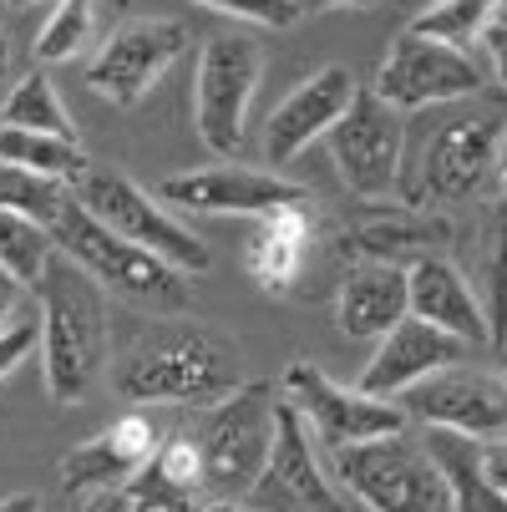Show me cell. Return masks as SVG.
<instances>
[{
  "label": "cell",
  "instance_id": "52a82bcc",
  "mask_svg": "<svg viewBox=\"0 0 507 512\" xmlns=\"http://www.w3.org/2000/svg\"><path fill=\"white\" fill-rule=\"evenodd\" d=\"M77 198H82L87 213L102 218L112 234H122V239H132L142 249H153L158 259H168L183 274H203L213 264L208 244L183 224V218H173L158 193H148L142 183H132L117 168H87L77 178Z\"/></svg>",
  "mask_w": 507,
  "mask_h": 512
},
{
  "label": "cell",
  "instance_id": "74e56055",
  "mask_svg": "<svg viewBox=\"0 0 507 512\" xmlns=\"http://www.w3.org/2000/svg\"><path fill=\"white\" fill-rule=\"evenodd\" d=\"M0 512H41V497H31V492H16V497H6V502H0Z\"/></svg>",
  "mask_w": 507,
  "mask_h": 512
},
{
  "label": "cell",
  "instance_id": "ab89813d",
  "mask_svg": "<svg viewBox=\"0 0 507 512\" xmlns=\"http://www.w3.org/2000/svg\"><path fill=\"white\" fill-rule=\"evenodd\" d=\"M203 512H244V507H234V502H208Z\"/></svg>",
  "mask_w": 507,
  "mask_h": 512
},
{
  "label": "cell",
  "instance_id": "d4e9b609",
  "mask_svg": "<svg viewBox=\"0 0 507 512\" xmlns=\"http://www.w3.org/2000/svg\"><path fill=\"white\" fill-rule=\"evenodd\" d=\"M0 163L36 168V173H51V178H66V183H77L92 168L77 137L31 132V127H0Z\"/></svg>",
  "mask_w": 507,
  "mask_h": 512
},
{
  "label": "cell",
  "instance_id": "8d00e7d4",
  "mask_svg": "<svg viewBox=\"0 0 507 512\" xmlns=\"http://www.w3.org/2000/svg\"><path fill=\"white\" fill-rule=\"evenodd\" d=\"M300 6H305V11H345V6L360 11V6H376V0H300Z\"/></svg>",
  "mask_w": 507,
  "mask_h": 512
},
{
  "label": "cell",
  "instance_id": "4316f807",
  "mask_svg": "<svg viewBox=\"0 0 507 512\" xmlns=\"http://www.w3.org/2000/svg\"><path fill=\"white\" fill-rule=\"evenodd\" d=\"M71 198H77V183L36 173V168L0 163V208L6 213H26V218H36V224L56 229V218L66 213Z\"/></svg>",
  "mask_w": 507,
  "mask_h": 512
},
{
  "label": "cell",
  "instance_id": "5b68a950",
  "mask_svg": "<svg viewBox=\"0 0 507 512\" xmlns=\"http://www.w3.org/2000/svg\"><path fill=\"white\" fill-rule=\"evenodd\" d=\"M56 249L82 264L102 289H112V295L153 310V315H178L188 305V274L173 269L168 259H158L153 249H142L122 234H112L97 213L82 208V198H71L66 213L56 218Z\"/></svg>",
  "mask_w": 507,
  "mask_h": 512
},
{
  "label": "cell",
  "instance_id": "2e32d148",
  "mask_svg": "<svg viewBox=\"0 0 507 512\" xmlns=\"http://www.w3.org/2000/svg\"><path fill=\"white\" fill-rule=\"evenodd\" d=\"M360 82L350 77V66H320L300 87H289V97L269 112L264 122V158L279 173L284 163H295L305 148H315L320 137H330V127L350 112Z\"/></svg>",
  "mask_w": 507,
  "mask_h": 512
},
{
  "label": "cell",
  "instance_id": "f546056e",
  "mask_svg": "<svg viewBox=\"0 0 507 512\" xmlns=\"http://www.w3.org/2000/svg\"><path fill=\"white\" fill-rule=\"evenodd\" d=\"M92 36H97V0H51V16L36 36V61L41 66L71 61L92 46Z\"/></svg>",
  "mask_w": 507,
  "mask_h": 512
},
{
  "label": "cell",
  "instance_id": "484cf974",
  "mask_svg": "<svg viewBox=\"0 0 507 512\" xmlns=\"http://www.w3.org/2000/svg\"><path fill=\"white\" fill-rule=\"evenodd\" d=\"M0 127H31V132H61V137H77V122H71L56 82L46 77L41 66H31L26 77L6 92L0 102Z\"/></svg>",
  "mask_w": 507,
  "mask_h": 512
},
{
  "label": "cell",
  "instance_id": "ffe728a7",
  "mask_svg": "<svg viewBox=\"0 0 507 512\" xmlns=\"http://www.w3.org/2000/svg\"><path fill=\"white\" fill-rule=\"evenodd\" d=\"M411 315V274L406 264L355 259L335 289V325L350 340H381Z\"/></svg>",
  "mask_w": 507,
  "mask_h": 512
},
{
  "label": "cell",
  "instance_id": "e0dca14e",
  "mask_svg": "<svg viewBox=\"0 0 507 512\" xmlns=\"http://www.w3.org/2000/svg\"><path fill=\"white\" fill-rule=\"evenodd\" d=\"M457 244V229L442 208H416V203H371V213L340 234V249L350 259H376V264H416L426 254H442Z\"/></svg>",
  "mask_w": 507,
  "mask_h": 512
},
{
  "label": "cell",
  "instance_id": "5bb4252c",
  "mask_svg": "<svg viewBox=\"0 0 507 512\" xmlns=\"http://www.w3.org/2000/svg\"><path fill=\"white\" fill-rule=\"evenodd\" d=\"M158 198L168 208H193L213 218H269L284 208L310 203V188L269 173V168H244V163H213V168H188L158 183Z\"/></svg>",
  "mask_w": 507,
  "mask_h": 512
},
{
  "label": "cell",
  "instance_id": "1f68e13d",
  "mask_svg": "<svg viewBox=\"0 0 507 512\" xmlns=\"http://www.w3.org/2000/svg\"><path fill=\"white\" fill-rule=\"evenodd\" d=\"M36 345H41V310H26L16 325L0 330V381H6Z\"/></svg>",
  "mask_w": 507,
  "mask_h": 512
},
{
  "label": "cell",
  "instance_id": "f35d334b",
  "mask_svg": "<svg viewBox=\"0 0 507 512\" xmlns=\"http://www.w3.org/2000/svg\"><path fill=\"white\" fill-rule=\"evenodd\" d=\"M11 77V36H6V26H0V82Z\"/></svg>",
  "mask_w": 507,
  "mask_h": 512
},
{
  "label": "cell",
  "instance_id": "6da1fadb",
  "mask_svg": "<svg viewBox=\"0 0 507 512\" xmlns=\"http://www.w3.org/2000/svg\"><path fill=\"white\" fill-rule=\"evenodd\" d=\"M112 386L132 406H213L244 386V360L213 325L153 320L122 340Z\"/></svg>",
  "mask_w": 507,
  "mask_h": 512
},
{
  "label": "cell",
  "instance_id": "b9f144b4",
  "mask_svg": "<svg viewBox=\"0 0 507 512\" xmlns=\"http://www.w3.org/2000/svg\"><path fill=\"white\" fill-rule=\"evenodd\" d=\"M497 173H502V183H507V142H502V163H497Z\"/></svg>",
  "mask_w": 507,
  "mask_h": 512
},
{
  "label": "cell",
  "instance_id": "ac0fdd59",
  "mask_svg": "<svg viewBox=\"0 0 507 512\" xmlns=\"http://www.w3.org/2000/svg\"><path fill=\"white\" fill-rule=\"evenodd\" d=\"M457 360H472L467 340H457L452 330H437V325L406 315L396 330H386L376 340V355L366 365V376H360V391L401 401L411 386H421L426 376L447 371V365H457Z\"/></svg>",
  "mask_w": 507,
  "mask_h": 512
},
{
  "label": "cell",
  "instance_id": "7bdbcfd3",
  "mask_svg": "<svg viewBox=\"0 0 507 512\" xmlns=\"http://www.w3.org/2000/svg\"><path fill=\"white\" fill-rule=\"evenodd\" d=\"M6 6H41V0H6Z\"/></svg>",
  "mask_w": 507,
  "mask_h": 512
},
{
  "label": "cell",
  "instance_id": "d590c367",
  "mask_svg": "<svg viewBox=\"0 0 507 512\" xmlns=\"http://www.w3.org/2000/svg\"><path fill=\"white\" fill-rule=\"evenodd\" d=\"M92 512H137V502H132V492L122 487V492H102Z\"/></svg>",
  "mask_w": 507,
  "mask_h": 512
},
{
  "label": "cell",
  "instance_id": "277c9868",
  "mask_svg": "<svg viewBox=\"0 0 507 512\" xmlns=\"http://www.w3.org/2000/svg\"><path fill=\"white\" fill-rule=\"evenodd\" d=\"M274 426H279V396L269 381H244L239 391H229L224 401H213L198 416L193 442H198L203 482L213 502L244 507V497L269 467Z\"/></svg>",
  "mask_w": 507,
  "mask_h": 512
},
{
  "label": "cell",
  "instance_id": "7a4b0ae2",
  "mask_svg": "<svg viewBox=\"0 0 507 512\" xmlns=\"http://www.w3.org/2000/svg\"><path fill=\"white\" fill-rule=\"evenodd\" d=\"M437 117L421 122V132H406V168H401V203L416 208H452L477 198L507 142V112L482 97H462L447 107H431Z\"/></svg>",
  "mask_w": 507,
  "mask_h": 512
},
{
  "label": "cell",
  "instance_id": "d6986e66",
  "mask_svg": "<svg viewBox=\"0 0 507 512\" xmlns=\"http://www.w3.org/2000/svg\"><path fill=\"white\" fill-rule=\"evenodd\" d=\"M158 442H163V436L153 431V421L142 416V411H127V416H117L107 431L87 436L82 447H71V452L61 457L56 477H61L66 492H97V497H102V492H122L142 467L153 462Z\"/></svg>",
  "mask_w": 507,
  "mask_h": 512
},
{
  "label": "cell",
  "instance_id": "7402d4cb",
  "mask_svg": "<svg viewBox=\"0 0 507 512\" xmlns=\"http://www.w3.org/2000/svg\"><path fill=\"white\" fill-rule=\"evenodd\" d=\"M127 492H132L137 512H203L213 497H208V482H203V457H198L193 431L163 436L153 462L127 482Z\"/></svg>",
  "mask_w": 507,
  "mask_h": 512
},
{
  "label": "cell",
  "instance_id": "ba28073f",
  "mask_svg": "<svg viewBox=\"0 0 507 512\" xmlns=\"http://www.w3.org/2000/svg\"><path fill=\"white\" fill-rule=\"evenodd\" d=\"M330 163L340 183L366 198L386 203L401 193V168H406V112H396L376 87H360L350 112L330 127Z\"/></svg>",
  "mask_w": 507,
  "mask_h": 512
},
{
  "label": "cell",
  "instance_id": "e575fe53",
  "mask_svg": "<svg viewBox=\"0 0 507 512\" xmlns=\"http://www.w3.org/2000/svg\"><path fill=\"white\" fill-rule=\"evenodd\" d=\"M482 467H487V477L507 492V431L492 436V442H482Z\"/></svg>",
  "mask_w": 507,
  "mask_h": 512
},
{
  "label": "cell",
  "instance_id": "7c38bea8",
  "mask_svg": "<svg viewBox=\"0 0 507 512\" xmlns=\"http://www.w3.org/2000/svg\"><path fill=\"white\" fill-rule=\"evenodd\" d=\"M188 51V26L168 16L122 21L87 61V87L112 107H137Z\"/></svg>",
  "mask_w": 507,
  "mask_h": 512
},
{
  "label": "cell",
  "instance_id": "4fadbf2b",
  "mask_svg": "<svg viewBox=\"0 0 507 512\" xmlns=\"http://www.w3.org/2000/svg\"><path fill=\"white\" fill-rule=\"evenodd\" d=\"M244 512H350L340 477L325 472L315 457V431L310 421L279 396V426H274V452L254 492L244 497Z\"/></svg>",
  "mask_w": 507,
  "mask_h": 512
},
{
  "label": "cell",
  "instance_id": "30bf717a",
  "mask_svg": "<svg viewBox=\"0 0 507 512\" xmlns=\"http://www.w3.org/2000/svg\"><path fill=\"white\" fill-rule=\"evenodd\" d=\"M279 396L295 406L315 442L325 452H340V447H360V442H376V436H391V431H406L411 416L401 411V401H386V396H371L360 386H340L330 381L315 360H289L284 376H279Z\"/></svg>",
  "mask_w": 507,
  "mask_h": 512
},
{
  "label": "cell",
  "instance_id": "f1b7e54d",
  "mask_svg": "<svg viewBox=\"0 0 507 512\" xmlns=\"http://www.w3.org/2000/svg\"><path fill=\"white\" fill-rule=\"evenodd\" d=\"M497 11H502V0H431V6H426L406 31L472 51V46L487 36V26L497 21Z\"/></svg>",
  "mask_w": 507,
  "mask_h": 512
},
{
  "label": "cell",
  "instance_id": "603a6c76",
  "mask_svg": "<svg viewBox=\"0 0 507 512\" xmlns=\"http://www.w3.org/2000/svg\"><path fill=\"white\" fill-rule=\"evenodd\" d=\"M462 274L477 289V300L492 325V345L507 335V193L482 203L462 239Z\"/></svg>",
  "mask_w": 507,
  "mask_h": 512
},
{
  "label": "cell",
  "instance_id": "44dd1931",
  "mask_svg": "<svg viewBox=\"0 0 507 512\" xmlns=\"http://www.w3.org/2000/svg\"><path fill=\"white\" fill-rule=\"evenodd\" d=\"M411 315L437 325V330H452L457 340H467L472 350L492 345V325H487V310L477 300V289L467 284L462 264H452L447 254H426L416 259L411 269Z\"/></svg>",
  "mask_w": 507,
  "mask_h": 512
},
{
  "label": "cell",
  "instance_id": "4dcf8cb0",
  "mask_svg": "<svg viewBox=\"0 0 507 512\" xmlns=\"http://www.w3.org/2000/svg\"><path fill=\"white\" fill-rule=\"evenodd\" d=\"M193 6L213 11V16H234V21H249V26H264V31H284L305 16L300 0H193Z\"/></svg>",
  "mask_w": 507,
  "mask_h": 512
},
{
  "label": "cell",
  "instance_id": "8fae6325",
  "mask_svg": "<svg viewBox=\"0 0 507 512\" xmlns=\"http://www.w3.org/2000/svg\"><path fill=\"white\" fill-rule=\"evenodd\" d=\"M482 87H487V71L477 66L472 51L416 36V31H401L376 71V92L396 112H431L462 97H482Z\"/></svg>",
  "mask_w": 507,
  "mask_h": 512
},
{
  "label": "cell",
  "instance_id": "3957f363",
  "mask_svg": "<svg viewBox=\"0 0 507 512\" xmlns=\"http://www.w3.org/2000/svg\"><path fill=\"white\" fill-rule=\"evenodd\" d=\"M36 310H41V365H46V391L56 406H82L102 376H107V305L102 284L56 254V264L36 284Z\"/></svg>",
  "mask_w": 507,
  "mask_h": 512
},
{
  "label": "cell",
  "instance_id": "9c48e42d",
  "mask_svg": "<svg viewBox=\"0 0 507 512\" xmlns=\"http://www.w3.org/2000/svg\"><path fill=\"white\" fill-rule=\"evenodd\" d=\"M264 77V51L254 36H213L193 71V127L208 153L234 158L249 132V107Z\"/></svg>",
  "mask_w": 507,
  "mask_h": 512
},
{
  "label": "cell",
  "instance_id": "83f0119b",
  "mask_svg": "<svg viewBox=\"0 0 507 512\" xmlns=\"http://www.w3.org/2000/svg\"><path fill=\"white\" fill-rule=\"evenodd\" d=\"M56 234L46 224H36V218L26 213H6L0 208V269L16 274L21 284H41V274L56 264Z\"/></svg>",
  "mask_w": 507,
  "mask_h": 512
},
{
  "label": "cell",
  "instance_id": "60d3db41",
  "mask_svg": "<svg viewBox=\"0 0 507 512\" xmlns=\"http://www.w3.org/2000/svg\"><path fill=\"white\" fill-rule=\"evenodd\" d=\"M497 371L507 376V335H502V345H497Z\"/></svg>",
  "mask_w": 507,
  "mask_h": 512
},
{
  "label": "cell",
  "instance_id": "8992f818",
  "mask_svg": "<svg viewBox=\"0 0 507 512\" xmlns=\"http://www.w3.org/2000/svg\"><path fill=\"white\" fill-rule=\"evenodd\" d=\"M330 472L340 487L371 512H457L452 487L431 457L426 436L391 431L376 442L330 452Z\"/></svg>",
  "mask_w": 507,
  "mask_h": 512
},
{
  "label": "cell",
  "instance_id": "9a60e30c",
  "mask_svg": "<svg viewBox=\"0 0 507 512\" xmlns=\"http://www.w3.org/2000/svg\"><path fill=\"white\" fill-rule=\"evenodd\" d=\"M401 411L421 426H447L477 442L507 431V376L502 371H477L472 360H457L447 371L426 376L401 396Z\"/></svg>",
  "mask_w": 507,
  "mask_h": 512
},
{
  "label": "cell",
  "instance_id": "d6a6232c",
  "mask_svg": "<svg viewBox=\"0 0 507 512\" xmlns=\"http://www.w3.org/2000/svg\"><path fill=\"white\" fill-rule=\"evenodd\" d=\"M482 46H487V66H492V77L507 87V6H502V11H497V21L487 26Z\"/></svg>",
  "mask_w": 507,
  "mask_h": 512
},
{
  "label": "cell",
  "instance_id": "836d02e7",
  "mask_svg": "<svg viewBox=\"0 0 507 512\" xmlns=\"http://www.w3.org/2000/svg\"><path fill=\"white\" fill-rule=\"evenodd\" d=\"M26 289L31 284H21L16 274H6V269H0V330H6V325H16L31 305H26Z\"/></svg>",
  "mask_w": 507,
  "mask_h": 512
},
{
  "label": "cell",
  "instance_id": "cb8c5ba5",
  "mask_svg": "<svg viewBox=\"0 0 507 512\" xmlns=\"http://www.w3.org/2000/svg\"><path fill=\"white\" fill-rule=\"evenodd\" d=\"M305 244H310V203L259 218V234H254L249 259H244L254 284L269 289V295L289 289L300 279V269H305Z\"/></svg>",
  "mask_w": 507,
  "mask_h": 512
}]
</instances>
